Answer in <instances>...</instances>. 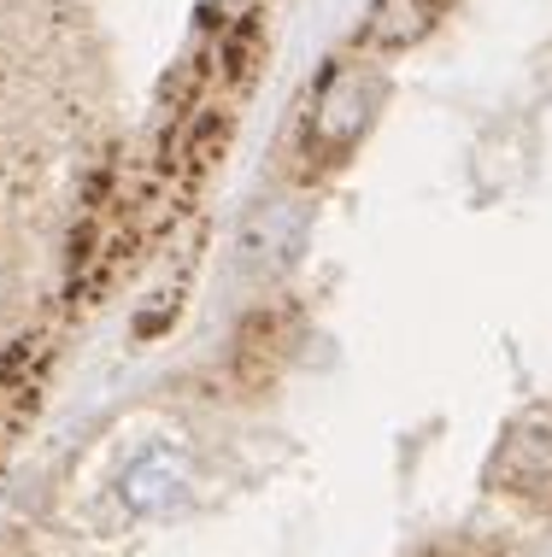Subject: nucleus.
Wrapping results in <instances>:
<instances>
[{"instance_id":"nucleus-1","label":"nucleus","mask_w":552,"mask_h":557,"mask_svg":"<svg viewBox=\"0 0 552 557\" xmlns=\"http://www.w3.org/2000/svg\"><path fill=\"white\" fill-rule=\"evenodd\" d=\"M377 117V77L359 65H341L323 77L318 88V100H311V141H323V147H353L365 135V124Z\"/></svg>"},{"instance_id":"nucleus-2","label":"nucleus","mask_w":552,"mask_h":557,"mask_svg":"<svg viewBox=\"0 0 552 557\" xmlns=\"http://www.w3.org/2000/svg\"><path fill=\"white\" fill-rule=\"evenodd\" d=\"M300 240H306V206L300 200H265L242 223V264L259 270V276H277V270L294 264Z\"/></svg>"},{"instance_id":"nucleus-3","label":"nucleus","mask_w":552,"mask_h":557,"mask_svg":"<svg viewBox=\"0 0 552 557\" xmlns=\"http://www.w3.org/2000/svg\"><path fill=\"white\" fill-rule=\"evenodd\" d=\"M183 499H188V475H183V463H176V451L147 446L124 463V475H118V505L136 510V517H159V510H176Z\"/></svg>"},{"instance_id":"nucleus-4","label":"nucleus","mask_w":552,"mask_h":557,"mask_svg":"<svg viewBox=\"0 0 552 557\" xmlns=\"http://www.w3.org/2000/svg\"><path fill=\"white\" fill-rule=\"evenodd\" d=\"M441 0H370L365 12V41L382 53H400L412 48V41L429 36V24H436Z\"/></svg>"}]
</instances>
